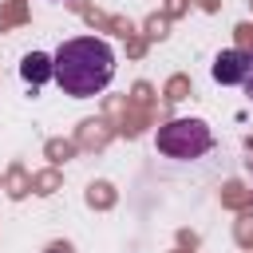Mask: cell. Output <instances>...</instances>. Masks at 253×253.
Here are the masks:
<instances>
[{
    "label": "cell",
    "mask_w": 253,
    "mask_h": 253,
    "mask_svg": "<svg viewBox=\"0 0 253 253\" xmlns=\"http://www.w3.org/2000/svg\"><path fill=\"white\" fill-rule=\"evenodd\" d=\"M51 63H55V83L71 99H91L115 79V51L99 36L63 40L59 51L51 55Z\"/></svg>",
    "instance_id": "1"
},
{
    "label": "cell",
    "mask_w": 253,
    "mask_h": 253,
    "mask_svg": "<svg viewBox=\"0 0 253 253\" xmlns=\"http://www.w3.org/2000/svg\"><path fill=\"white\" fill-rule=\"evenodd\" d=\"M154 146L170 158H202L210 146H213V134L202 119H174L166 126H158L154 134Z\"/></svg>",
    "instance_id": "2"
},
{
    "label": "cell",
    "mask_w": 253,
    "mask_h": 253,
    "mask_svg": "<svg viewBox=\"0 0 253 253\" xmlns=\"http://www.w3.org/2000/svg\"><path fill=\"white\" fill-rule=\"evenodd\" d=\"M245 67H249V51H241V47H225V51L213 59L210 75H213L221 87H241V79H245Z\"/></svg>",
    "instance_id": "3"
},
{
    "label": "cell",
    "mask_w": 253,
    "mask_h": 253,
    "mask_svg": "<svg viewBox=\"0 0 253 253\" xmlns=\"http://www.w3.org/2000/svg\"><path fill=\"white\" fill-rule=\"evenodd\" d=\"M20 79H24L28 87H43L47 79H55V63H51V55H43V51H28V55L20 59Z\"/></svg>",
    "instance_id": "4"
},
{
    "label": "cell",
    "mask_w": 253,
    "mask_h": 253,
    "mask_svg": "<svg viewBox=\"0 0 253 253\" xmlns=\"http://www.w3.org/2000/svg\"><path fill=\"white\" fill-rule=\"evenodd\" d=\"M241 91H245V99L253 103V51H249V67H245V79H241Z\"/></svg>",
    "instance_id": "5"
},
{
    "label": "cell",
    "mask_w": 253,
    "mask_h": 253,
    "mask_svg": "<svg viewBox=\"0 0 253 253\" xmlns=\"http://www.w3.org/2000/svg\"><path fill=\"white\" fill-rule=\"evenodd\" d=\"M47 253H71V249H67V245H51Z\"/></svg>",
    "instance_id": "6"
}]
</instances>
